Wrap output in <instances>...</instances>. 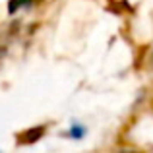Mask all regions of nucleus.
<instances>
[{
    "label": "nucleus",
    "instance_id": "nucleus-1",
    "mask_svg": "<svg viewBox=\"0 0 153 153\" xmlns=\"http://www.w3.org/2000/svg\"><path fill=\"white\" fill-rule=\"evenodd\" d=\"M45 134V126H35V128H29V130L22 132L18 136V143L22 146H29V143H35L37 140H41V136Z\"/></svg>",
    "mask_w": 153,
    "mask_h": 153
},
{
    "label": "nucleus",
    "instance_id": "nucleus-2",
    "mask_svg": "<svg viewBox=\"0 0 153 153\" xmlns=\"http://www.w3.org/2000/svg\"><path fill=\"white\" fill-rule=\"evenodd\" d=\"M31 2H33V0H10V4H8V12H10V14H16L19 8L29 6Z\"/></svg>",
    "mask_w": 153,
    "mask_h": 153
},
{
    "label": "nucleus",
    "instance_id": "nucleus-3",
    "mask_svg": "<svg viewBox=\"0 0 153 153\" xmlns=\"http://www.w3.org/2000/svg\"><path fill=\"white\" fill-rule=\"evenodd\" d=\"M68 136L74 138V140H82L83 136H85V128L79 126V124H74V126L70 128V132H68Z\"/></svg>",
    "mask_w": 153,
    "mask_h": 153
}]
</instances>
